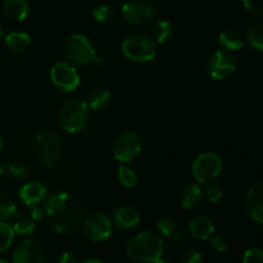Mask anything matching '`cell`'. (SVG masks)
I'll return each mask as SVG.
<instances>
[{
	"label": "cell",
	"mask_w": 263,
	"mask_h": 263,
	"mask_svg": "<svg viewBox=\"0 0 263 263\" xmlns=\"http://www.w3.org/2000/svg\"><path fill=\"white\" fill-rule=\"evenodd\" d=\"M44 211L51 228L59 234L73 233L85 218L82 203L67 192H54L46 197Z\"/></svg>",
	"instance_id": "cell-1"
},
{
	"label": "cell",
	"mask_w": 263,
	"mask_h": 263,
	"mask_svg": "<svg viewBox=\"0 0 263 263\" xmlns=\"http://www.w3.org/2000/svg\"><path fill=\"white\" fill-rule=\"evenodd\" d=\"M164 251V243L161 236L149 231L138 234L127 241L126 252L133 259L139 262H156Z\"/></svg>",
	"instance_id": "cell-2"
},
{
	"label": "cell",
	"mask_w": 263,
	"mask_h": 263,
	"mask_svg": "<svg viewBox=\"0 0 263 263\" xmlns=\"http://www.w3.org/2000/svg\"><path fill=\"white\" fill-rule=\"evenodd\" d=\"M90 117V108L84 99H71L64 103L59 109V126L66 133L76 134L87 126Z\"/></svg>",
	"instance_id": "cell-3"
},
{
	"label": "cell",
	"mask_w": 263,
	"mask_h": 263,
	"mask_svg": "<svg viewBox=\"0 0 263 263\" xmlns=\"http://www.w3.org/2000/svg\"><path fill=\"white\" fill-rule=\"evenodd\" d=\"M64 53L69 62L77 66L89 63H102V58L97 57L95 49L89 39L80 33L71 35L64 43Z\"/></svg>",
	"instance_id": "cell-4"
},
{
	"label": "cell",
	"mask_w": 263,
	"mask_h": 263,
	"mask_svg": "<svg viewBox=\"0 0 263 263\" xmlns=\"http://www.w3.org/2000/svg\"><path fill=\"white\" fill-rule=\"evenodd\" d=\"M122 53L127 59L138 63L153 61L157 54V43L151 36L136 33L128 36L122 43Z\"/></svg>",
	"instance_id": "cell-5"
},
{
	"label": "cell",
	"mask_w": 263,
	"mask_h": 263,
	"mask_svg": "<svg viewBox=\"0 0 263 263\" xmlns=\"http://www.w3.org/2000/svg\"><path fill=\"white\" fill-rule=\"evenodd\" d=\"M222 171V159L218 154L212 152H205L199 154L193 162L192 172L194 179L200 184H207L215 181Z\"/></svg>",
	"instance_id": "cell-6"
},
{
	"label": "cell",
	"mask_w": 263,
	"mask_h": 263,
	"mask_svg": "<svg viewBox=\"0 0 263 263\" xmlns=\"http://www.w3.org/2000/svg\"><path fill=\"white\" fill-rule=\"evenodd\" d=\"M81 230L87 240L97 243L107 240L112 235L113 222L104 212H94L84 218Z\"/></svg>",
	"instance_id": "cell-7"
},
{
	"label": "cell",
	"mask_w": 263,
	"mask_h": 263,
	"mask_svg": "<svg viewBox=\"0 0 263 263\" xmlns=\"http://www.w3.org/2000/svg\"><path fill=\"white\" fill-rule=\"evenodd\" d=\"M141 153L140 138L133 131L120 134L113 143V157L121 163L133 162Z\"/></svg>",
	"instance_id": "cell-8"
},
{
	"label": "cell",
	"mask_w": 263,
	"mask_h": 263,
	"mask_svg": "<svg viewBox=\"0 0 263 263\" xmlns=\"http://www.w3.org/2000/svg\"><path fill=\"white\" fill-rule=\"evenodd\" d=\"M208 74L213 80L222 81L233 76L236 71V59L233 53L220 49L210 57L207 63Z\"/></svg>",
	"instance_id": "cell-9"
},
{
	"label": "cell",
	"mask_w": 263,
	"mask_h": 263,
	"mask_svg": "<svg viewBox=\"0 0 263 263\" xmlns=\"http://www.w3.org/2000/svg\"><path fill=\"white\" fill-rule=\"evenodd\" d=\"M50 80L58 89L69 92L80 85V74L76 67L67 62H58L50 69Z\"/></svg>",
	"instance_id": "cell-10"
},
{
	"label": "cell",
	"mask_w": 263,
	"mask_h": 263,
	"mask_svg": "<svg viewBox=\"0 0 263 263\" xmlns=\"http://www.w3.org/2000/svg\"><path fill=\"white\" fill-rule=\"evenodd\" d=\"M123 20L130 25H144L154 15V7L149 0H127L122 5Z\"/></svg>",
	"instance_id": "cell-11"
},
{
	"label": "cell",
	"mask_w": 263,
	"mask_h": 263,
	"mask_svg": "<svg viewBox=\"0 0 263 263\" xmlns=\"http://www.w3.org/2000/svg\"><path fill=\"white\" fill-rule=\"evenodd\" d=\"M12 263H46L45 248L39 241L26 239L13 252Z\"/></svg>",
	"instance_id": "cell-12"
},
{
	"label": "cell",
	"mask_w": 263,
	"mask_h": 263,
	"mask_svg": "<svg viewBox=\"0 0 263 263\" xmlns=\"http://www.w3.org/2000/svg\"><path fill=\"white\" fill-rule=\"evenodd\" d=\"M244 207L256 222L263 225V182H257L248 190Z\"/></svg>",
	"instance_id": "cell-13"
},
{
	"label": "cell",
	"mask_w": 263,
	"mask_h": 263,
	"mask_svg": "<svg viewBox=\"0 0 263 263\" xmlns=\"http://www.w3.org/2000/svg\"><path fill=\"white\" fill-rule=\"evenodd\" d=\"M20 199L27 207H36L39 203L45 200L48 197V190L44 184L39 181H31L23 185L20 189Z\"/></svg>",
	"instance_id": "cell-14"
},
{
	"label": "cell",
	"mask_w": 263,
	"mask_h": 263,
	"mask_svg": "<svg viewBox=\"0 0 263 263\" xmlns=\"http://www.w3.org/2000/svg\"><path fill=\"white\" fill-rule=\"evenodd\" d=\"M113 225L122 230L136 228L140 222V213L133 205H121L112 215Z\"/></svg>",
	"instance_id": "cell-15"
},
{
	"label": "cell",
	"mask_w": 263,
	"mask_h": 263,
	"mask_svg": "<svg viewBox=\"0 0 263 263\" xmlns=\"http://www.w3.org/2000/svg\"><path fill=\"white\" fill-rule=\"evenodd\" d=\"M189 231L198 240H207L215 233L212 220L205 216H197L189 222Z\"/></svg>",
	"instance_id": "cell-16"
},
{
	"label": "cell",
	"mask_w": 263,
	"mask_h": 263,
	"mask_svg": "<svg viewBox=\"0 0 263 263\" xmlns=\"http://www.w3.org/2000/svg\"><path fill=\"white\" fill-rule=\"evenodd\" d=\"M203 198L202 187L198 184H190L186 185L184 189L180 192L179 202L180 205L185 210H193V208L198 207Z\"/></svg>",
	"instance_id": "cell-17"
},
{
	"label": "cell",
	"mask_w": 263,
	"mask_h": 263,
	"mask_svg": "<svg viewBox=\"0 0 263 263\" xmlns=\"http://www.w3.org/2000/svg\"><path fill=\"white\" fill-rule=\"evenodd\" d=\"M3 10L13 21H25L30 13L28 0H3Z\"/></svg>",
	"instance_id": "cell-18"
},
{
	"label": "cell",
	"mask_w": 263,
	"mask_h": 263,
	"mask_svg": "<svg viewBox=\"0 0 263 263\" xmlns=\"http://www.w3.org/2000/svg\"><path fill=\"white\" fill-rule=\"evenodd\" d=\"M5 44L8 48L15 53H23L27 50L31 45V37L28 33L14 31L5 36Z\"/></svg>",
	"instance_id": "cell-19"
},
{
	"label": "cell",
	"mask_w": 263,
	"mask_h": 263,
	"mask_svg": "<svg viewBox=\"0 0 263 263\" xmlns=\"http://www.w3.org/2000/svg\"><path fill=\"white\" fill-rule=\"evenodd\" d=\"M218 43H220L221 48L230 51V53L240 50L244 46V41L243 37L240 36V33L231 30L225 31V32L221 33L220 37H218Z\"/></svg>",
	"instance_id": "cell-20"
},
{
	"label": "cell",
	"mask_w": 263,
	"mask_h": 263,
	"mask_svg": "<svg viewBox=\"0 0 263 263\" xmlns=\"http://www.w3.org/2000/svg\"><path fill=\"white\" fill-rule=\"evenodd\" d=\"M174 36V26L170 21L161 20L156 23L153 28V37L157 44H166Z\"/></svg>",
	"instance_id": "cell-21"
},
{
	"label": "cell",
	"mask_w": 263,
	"mask_h": 263,
	"mask_svg": "<svg viewBox=\"0 0 263 263\" xmlns=\"http://www.w3.org/2000/svg\"><path fill=\"white\" fill-rule=\"evenodd\" d=\"M110 103V92L104 89H97L89 95L87 99V105L92 110L104 109Z\"/></svg>",
	"instance_id": "cell-22"
},
{
	"label": "cell",
	"mask_w": 263,
	"mask_h": 263,
	"mask_svg": "<svg viewBox=\"0 0 263 263\" xmlns=\"http://www.w3.org/2000/svg\"><path fill=\"white\" fill-rule=\"evenodd\" d=\"M247 43L254 50L263 51V21L251 26L247 32Z\"/></svg>",
	"instance_id": "cell-23"
},
{
	"label": "cell",
	"mask_w": 263,
	"mask_h": 263,
	"mask_svg": "<svg viewBox=\"0 0 263 263\" xmlns=\"http://www.w3.org/2000/svg\"><path fill=\"white\" fill-rule=\"evenodd\" d=\"M20 216V211L15 207V203L9 195L0 194V220H12Z\"/></svg>",
	"instance_id": "cell-24"
},
{
	"label": "cell",
	"mask_w": 263,
	"mask_h": 263,
	"mask_svg": "<svg viewBox=\"0 0 263 263\" xmlns=\"http://www.w3.org/2000/svg\"><path fill=\"white\" fill-rule=\"evenodd\" d=\"M92 17L100 25H109L117 17V12L112 5L102 4L98 5L94 10H92Z\"/></svg>",
	"instance_id": "cell-25"
},
{
	"label": "cell",
	"mask_w": 263,
	"mask_h": 263,
	"mask_svg": "<svg viewBox=\"0 0 263 263\" xmlns=\"http://www.w3.org/2000/svg\"><path fill=\"white\" fill-rule=\"evenodd\" d=\"M14 235L13 226H10L5 221H0V253H4L12 246Z\"/></svg>",
	"instance_id": "cell-26"
},
{
	"label": "cell",
	"mask_w": 263,
	"mask_h": 263,
	"mask_svg": "<svg viewBox=\"0 0 263 263\" xmlns=\"http://www.w3.org/2000/svg\"><path fill=\"white\" fill-rule=\"evenodd\" d=\"M118 180L125 187H134L138 182V175L131 167L120 166V168H118Z\"/></svg>",
	"instance_id": "cell-27"
},
{
	"label": "cell",
	"mask_w": 263,
	"mask_h": 263,
	"mask_svg": "<svg viewBox=\"0 0 263 263\" xmlns=\"http://www.w3.org/2000/svg\"><path fill=\"white\" fill-rule=\"evenodd\" d=\"M13 230H14V234H17L20 236L32 235L33 231H35V221L28 220V218L18 220L14 223V226H13Z\"/></svg>",
	"instance_id": "cell-28"
},
{
	"label": "cell",
	"mask_w": 263,
	"mask_h": 263,
	"mask_svg": "<svg viewBox=\"0 0 263 263\" xmlns=\"http://www.w3.org/2000/svg\"><path fill=\"white\" fill-rule=\"evenodd\" d=\"M156 229L158 234L163 238H170L176 231V225L168 217H161L156 223Z\"/></svg>",
	"instance_id": "cell-29"
},
{
	"label": "cell",
	"mask_w": 263,
	"mask_h": 263,
	"mask_svg": "<svg viewBox=\"0 0 263 263\" xmlns=\"http://www.w3.org/2000/svg\"><path fill=\"white\" fill-rule=\"evenodd\" d=\"M204 194L205 198H207L211 203L215 204V203L220 202L221 198H222V190H221L220 185L216 184V182L213 181H210L207 182V186H205L204 189Z\"/></svg>",
	"instance_id": "cell-30"
},
{
	"label": "cell",
	"mask_w": 263,
	"mask_h": 263,
	"mask_svg": "<svg viewBox=\"0 0 263 263\" xmlns=\"http://www.w3.org/2000/svg\"><path fill=\"white\" fill-rule=\"evenodd\" d=\"M243 263H263V249H248L243 256Z\"/></svg>",
	"instance_id": "cell-31"
},
{
	"label": "cell",
	"mask_w": 263,
	"mask_h": 263,
	"mask_svg": "<svg viewBox=\"0 0 263 263\" xmlns=\"http://www.w3.org/2000/svg\"><path fill=\"white\" fill-rule=\"evenodd\" d=\"M7 170L15 177H22L26 175V166L18 161H7Z\"/></svg>",
	"instance_id": "cell-32"
},
{
	"label": "cell",
	"mask_w": 263,
	"mask_h": 263,
	"mask_svg": "<svg viewBox=\"0 0 263 263\" xmlns=\"http://www.w3.org/2000/svg\"><path fill=\"white\" fill-rule=\"evenodd\" d=\"M244 8L254 15H263V0H243Z\"/></svg>",
	"instance_id": "cell-33"
},
{
	"label": "cell",
	"mask_w": 263,
	"mask_h": 263,
	"mask_svg": "<svg viewBox=\"0 0 263 263\" xmlns=\"http://www.w3.org/2000/svg\"><path fill=\"white\" fill-rule=\"evenodd\" d=\"M202 262H203L202 254L197 251H193V249L185 251L179 259V263H202Z\"/></svg>",
	"instance_id": "cell-34"
},
{
	"label": "cell",
	"mask_w": 263,
	"mask_h": 263,
	"mask_svg": "<svg viewBox=\"0 0 263 263\" xmlns=\"http://www.w3.org/2000/svg\"><path fill=\"white\" fill-rule=\"evenodd\" d=\"M210 239H211V247H212L216 252L222 253V252H225L226 249H228V241H226V239L222 238V236L212 235Z\"/></svg>",
	"instance_id": "cell-35"
},
{
	"label": "cell",
	"mask_w": 263,
	"mask_h": 263,
	"mask_svg": "<svg viewBox=\"0 0 263 263\" xmlns=\"http://www.w3.org/2000/svg\"><path fill=\"white\" fill-rule=\"evenodd\" d=\"M170 244H171L174 248H182V247L186 244V236H185L184 233H177L175 231L171 236H170Z\"/></svg>",
	"instance_id": "cell-36"
},
{
	"label": "cell",
	"mask_w": 263,
	"mask_h": 263,
	"mask_svg": "<svg viewBox=\"0 0 263 263\" xmlns=\"http://www.w3.org/2000/svg\"><path fill=\"white\" fill-rule=\"evenodd\" d=\"M44 216H45L44 208H39L37 205L32 207V211H31V218H32V221H43Z\"/></svg>",
	"instance_id": "cell-37"
},
{
	"label": "cell",
	"mask_w": 263,
	"mask_h": 263,
	"mask_svg": "<svg viewBox=\"0 0 263 263\" xmlns=\"http://www.w3.org/2000/svg\"><path fill=\"white\" fill-rule=\"evenodd\" d=\"M57 263H79V261H77V258L73 254L66 252V253L61 254V257H59Z\"/></svg>",
	"instance_id": "cell-38"
},
{
	"label": "cell",
	"mask_w": 263,
	"mask_h": 263,
	"mask_svg": "<svg viewBox=\"0 0 263 263\" xmlns=\"http://www.w3.org/2000/svg\"><path fill=\"white\" fill-rule=\"evenodd\" d=\"M154 263H172V262H171V261H168V259H164V258H162V257H161V258H158V259H157V261L154 262Z\"/></svg>",
	"instance_id": "cell-39"
},
{
	"label": "cell",
	"mask_w": 263,
	"mask_h": 263,
	"mask_svg": "<svg viewBox=\"0 0 263 263\" xmlns=\"http://www.w3.org/2000/svg\"><path fill=\"white\" fill-rule=\"evenodd\" d=\"M4 174H5V171H4V167H3L2 164H0V182H2L3 177H4Z\"/></svg>",
	"instance_id": "cell-40"
},
{
	"label": "cell",
	"mask_w": 263,
	"mask_h": 263,
	"mask_svg": "<svg viewBox=\"0 0 263 263\" xmlns=\"http://www.w3.org/2000/svg\"><path fill=\"white\" fill-rule=\"evenodd\" d=\"M84 263H105V262L99 261V259H89V261H85Z\"/></svg>",
	"instance_id": "cell-41"
},
{
	"label": "cell",
	"mask_w": 263,
	"mask_h": 263,
	"mask_svg": "<svg viewBox=\"0 0 263 263\" xmlns=\"http://www.w3.org/2000/svg\"><path fill=\"white\" fill-rule=\"evenodd\" d=\"M2 149H3V138L2 135H0V152H2Z\"/></svg>",
	"instance_id": "cell-42"
},
{
	"label": "cell",
	"mask_w": 263,
	"mask_h": 263,
	"mask_svg": "<svg viewBox=\"0 0 263 263\" xmlns=\"http://www.w3.org/2000/svg\"><path fill=\"white\" fill-rule=\"evenodd\" d=\"M2 36H3V27L2 25H0V39H2Z\"/></svg>",
	"instance_id": "cell-43"
},
{
	"label": "cell",
	"mask_w": 263,
	"mask_h": 263,
	"mask_svg": "<svg viewBox=\"0 0 263 263\" xmlns=\"http://www.w3.org/2000/svg\"><path fill=\"white\" fill-rule=\"evenodd\" d=\"M0 263H8V262H7V261H4V259L0 258Z\"/></svg>",
	"instance_id": "cell-44"
}]
</instances>
